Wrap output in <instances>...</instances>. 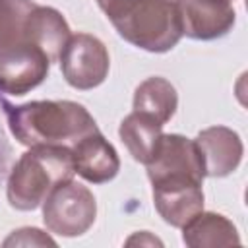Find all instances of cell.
Returning <instances> with one entry per match:
<instances>
[{
    "mask_svg": "<svg viewBox=\"0 0 248 248\" xmlns=\"http://www.w3.org/2000/svg\"><path fill=\"white\" fill-rule=\"evenodd\" d=\"M194 141L200 149L205 176H225L232 172L242 159V141L236 132L229 128H207L200 132Z\"/></svg>",
    "mask_w": 248,
    "mask_h": 248,
    "instance_id": "8fae6325",
    "label": "cell"
},
{
    "mask_svg": "<svg viewBox=\"0 0 248 248\" xmlns=\"http://www.w3.org/2000/svg\"><path fill=\"white\" fill-rule=\"evenodd\" d=\"M184 242L188 246H229L238 244L234 225L217 213H196L184 225Z\"/></svg>",
    "mask_w": 248,
    "mask_h": 248,
    "instance_id": "5bb4252c",
    "label": "cell"
},
{
    "mask_svg": "<svg viewBox=\"0 0 248 248\" xmlns=\"http://www.w3.org/2000/svg\"><path fill=\"white\" fill-rule=\"evenodd\" d=\"M45 225L62 236L83 234L95 221L97 203L93 194L72 178L54 186L45 198Z\"/></svg>",
    "mask_w": 248,
    "mask_h": 248,
    "instance_id": "277c9868",
    "label": "cell"
},
{
    "mask_svg": "<svg viewBox=\"0 0 248 248\" xmlns=\"http://www.w3.org/2000/svg\"><path fill=\"white\" fill-rule=\"evenodd\" d=\"M68 39L70 27L60 12L45 6H35L31 10L23 29V41L39 46L48 56V60L54 62L60 58V52L66 46Z\"/></svg>",
    "mask_w": 248,
    "mask_h": 248,
    "instance_id": "7c38bea8",
    "label": "cell"
},
{
    "mask_svg": "<svg viewBox=\"0 0 248 248\" xmlns=\"http://www.w3.org/2000/svg\"><path fill=\"white\" fill-rule=\"evenodd\" d=\"M174 2H176V0H174Z\"/></svg>",
    "mask_w": 248,
    "mask_h": 248,
    "instance_id": "d6986e66",
    "label": "cell"
},
{
    "mask_svg": "<svg viewBox=\"0 0 248 248\" xmlns=\"http://www.w3.org/2000/svg\"><path fill=\"white\" fill-rule=\"evenodd\" d=\"M35 6L31 0H0V48L23 41L25 21Z\"/></svg>",
    "mask_w": 248,
    "mask_h": 248,
    "instance_id": "2e32d148",
    "label": "cell"
},
{
    "mask_svg": "<svg viewBox=\"0 0 248 248\" xmlns=\"http://www.w3.org/2000/svg\"><path fill=\"white\" fill-rule=\"evenodd\" d=\"M99 2V6H101V10L107 14V17L110 19L112 16H116L120 10H124L128 4H132L134 0H97Z\"/></svg>",
    "mask_w": 248,
    "mask_h": 248,
    "instance_id": "e0dca14e",
    "label": "cell"
},
{
    "mask_svg": "<svg viewBox=\"0 0 248 248\" xmlns=\"http://www.w3.org/2000/svg\"><path fill=\"white\" fill-rule=\"evenodd\" d=\"M70 149L76 172L89 182H107L114 178L120 169V161L114 147L99 134V130L85 134Z\"/></svg>",
    "mask_w": 248,
    "mask_h": 248,
    "instance_id": "30bf717a",
    "label": "cell"
},
{
    "mask_svg": "<svg viewBox=\"0 0 248 248\" xmlns=\"http://www.w3.org/2000/svg\"><path fill=\"white\" fill-rule=\"evenodd\" d=\"M48 62V56L29 41L0 48V91L25 95L46 78Z\"/></svg>",
    "mask_w": 248,
    "mask_h": 248,
    "instance_id": "52a82bcc",
    "label": "cell"
},
{
    "mask_svg": "<svg viewBox=\"0 0 248 248\" xmlns=\"http://www.w3.org/2000/svg\"><path fill=\"white\" fill-rule=\"evenodd\" d=\"M229 2H231V0H229Z\"/></svg>",
    "mask_w": 248,
    "mask_h": 248,
    "instance_id": "ac0fdd59",
    "label": "cell"
},
{
    "mask_svg": "<svg viewBox=\"0 0 248 248\" xmlns=\"http://www.w3.org/2000/svg\"><path fill=\"white\" fill-rule=\"evenodd\" d=\"M161 128L163 124L157 122L155 118L134 110L120 124V138L136 161L147 163L163 136Z\"/></svg>",
    "mask_w": 248,
    "mask_h": 248,
    "instance_id": "4fadbf2b",
    "label": "cell"
},
{
    "mask_svg": "<svg viewBox=\"0 0 248 248\" xmlns=\"http://www.w3.org/2000/svg\"><path fill=\"white\" fill-rule=\"evenodd\" d=\"M145 165L151 184L170 178H192L202 182L205 176L196 141L176 134L161 136L151 159Z\"/></svg>",
    "mask_w": 248,
    "mask_h": 248,
    "instance_id": "8992f818",
    "label": "cell"
},
{
    "mask_svg": "<svg viewBox=\"0 0 248 248\" xmlns=\"http://www.w3.org/2000/svg\"><path fill=\"white\" fill-rule=\"evenodd\" d=\"M176 108V91L174 87L163 78H149L145 79L134 95V110L155 118L157 122L165 124L170 120Z\"/></svg>",
    "mask_w": 248,
    "mask_h": 248,
    "instance_id": "9a60e30c",
    "label": "cell"
},
{
    "mask_svg": "<svg viewBox=\"0 0 248 248\" xmlns=\"http://www.w3.org/2000/svg\"><path fill=\"white\" fill-rule=\"evenodd\" d=\"M153 200L161 217L172 227H184L203 207L202 182L170 178L153 184Z\"/></svg>",
    "mask_w": 248,
    "mask_h": 248,
    "instance_id": "9c48e42d",
    "label": "cell"
},
{
    "mask_svg": "<svg viewBox=\"0 0 248 248\" xmlns=\"http://www.w3.org/2000/svg\"><path fill=\"white\" fill-rule=\"evenodd\" d=\"M110 21L120 37L151 52H165L182 37L180 12L174 0H134Z\"/></svg>",
    "mask_w": 248,
    "mask_h": 248,
    "instance_id": "3957f363",
    "label": "cell"
},
{
    "mask_svg": "<svg viewBox=\"0 0 248 248\" xmlns=\"http://www.w3.org/2000/svg\"><path fill=\"white\" fill-rule=\"evenodd\" d=\"M108 52L105 45L87 33L70 35L60 52V68L66 81L76 89H91L108 74Z\"/></svg>",
    "mask_w": 248,
    "mask_h": 248,
    "instance_id": "5b68a950",
    "label": "cell"
},
{
    "mask_svg": "<svg viewBox=\"0 0 248 248\" xmlns=\"http://www.w3.org/2000/svg\"><path fill=\"white\" fill-rule=\"evenodd\" d=\"M72 149L64 145H35L16 163L8 178L12 207L29 211L39 207L50 190L74 176Z\"/></svg>",
    "mask_w": 248,
    "mask_h": 248,
    "instance_id": "7a4b0ae2",
    "label": "cell"
},
{
    "mask_svg": "<svg viewBox=\"0 0 248 248\" xmlns=\"http://www.w3.org/2000/svg\"><path fill=\"white\" fill-rule=\"evenodd\" d=\"M8 124L16 140L35 145H64L72 147L79 138L95 132L93 116L72 101H35L14 107L0 99Z\"/></svg>",
    "mask_w": 248,
    "mask_h": 248,
    "instance_id": "6da1fadb",
    "label": "cell"
},
{
    "mask_svg": "<svg viewBox=\"0 0 248 248\" xmlns=\"http://www.w3.org/2000/svg\"><path fill=\"white\" fill-rule=\"evenodd\" d=\"M182 35L192 39H215L234 25V10L229 0H176Z\"/></svg>",
    "mask_w": 248,
    "mask_h": 248,
    "instance_id": "ba28073f",
    "label": "cell"
}]
</instances>
